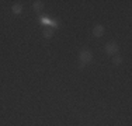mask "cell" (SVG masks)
I'll return each instance as SVG.
<instances>
[{"label":"cell","instance_id":"cell-4","mask_svg":"<svg viewBox=\"0 0 132 126\" xmlns=\"http://www.w3.org/2000/svg\"><path fill=\"white\" fill-rule=\"evenodd\" d=\"M11 11H13V14H21V13H23V4H20V3H15V4H13Z\"/></svg>","mask_w":132,"mask_h":126},{"label":"cell","instance_id":"cell-9","mask_svg":"<svg viewBox=\"0 0 132 126\" xmlns=\"http://www.w3.org/2000/svg\"><path fill=\"white\" fill-rule=\"evenodd\" d=\"M83 67H84V63L80 62V63H79V69H83Z\"/></svg>","mask_w":132,"mask_h":126},{"label":"cell","instance_id":"cell-2","mask_svg":"<svg viewBox=\"0 0 132 126\" xmlns=\"http://www.w3.org/2000/svg\"><path fill=\"white\" fill-rule=\"evenodd\" d=\"M118 45H117V43H115V42H108V43H107V45H105V52L107 53H108V55H117V53H118Z\"/></svg>","mask_w":132,"mask_h":126},{"label":"cell","instance_id":"cell-8","mask_svg":"<svg viewBox=\"0 0 132 126\" xmlns=\"http://www.w3.org/2000/svg\"><path fill=\"white\" fill-rule=\"evenodd\" d=\"M49 25H52L51 28H52V30H55V28L59 27V21H58V20H56V21H55V20H51V21H49Z\"/></svg>","mask_w":132,"mask_h":126},{"label":"cell","instance_id":"cell-3","mask_svg":"<svg viewBox=\"0 0 132 126\" xmlns=\"http://www.w3.org/2000/svg\"><path fill=\"white\" fill-rule=\"evenodd\" d=\"M103 34H104V27L103 25H96V27L93 28V35L96 37V38H100V37H103Z\"/></svg>","mask_w":132,"mask_h":126},{"label":"cell","instance_id":"cell-6","mask_svg":"<svg viewBox=\"0 0 132 126\" xmlns=\"http://www.w3.org/2000/svg\"><path fill=\"white\" fill-rule=\"evenodd\" d=\"M32 8H34L35 11H41V10L44 8V3L39 2V0H37V2L32 3Z\"/></svg>","mask_w":132,"mask_h":126},{"label":"cell","instance_id":"cell-7","mask_svg":"<svg viewBox=\"0 0 132 126\" xmlns=\"http://www.w3.org/2000/svg\"><path fill=\"white\" fill-rule=\"evenodd\" d=\"M112 63L117 65V66H119L122 63V58H121V56H114V58H112Z\"/></svg>","mask_w":132,"mask_h":126},{"label":"cell","instance_id":"cell-1","mask_svg":"<svg viewBox=\"0 0 132 126\" xmlns=\"http://www.w3.org/2000/svg\"><path fill=\"white\" fill-rule=\"evenodd\" d=\"M79 60L81 62V63H90L93 60V53L90 52V50H81L80 52V55H79Z\"/></svg>","mask_w":132,"mask_h":126},{"label":"cell","instance_id":"cell-5","mask_svg":"<svg viewBox=\"0 0 132 126\" xmlns=\"http://www.w3.org/2000/svg\"><path fill=\"white\" fill-rule=\"evenodd\" d=\"M42 35L45 37L46 39H49V38H52V35H53V30L51 27H45L44 31H42Z\"/></svg>","mask_w":132,"mask_h":126}]
</instances>
